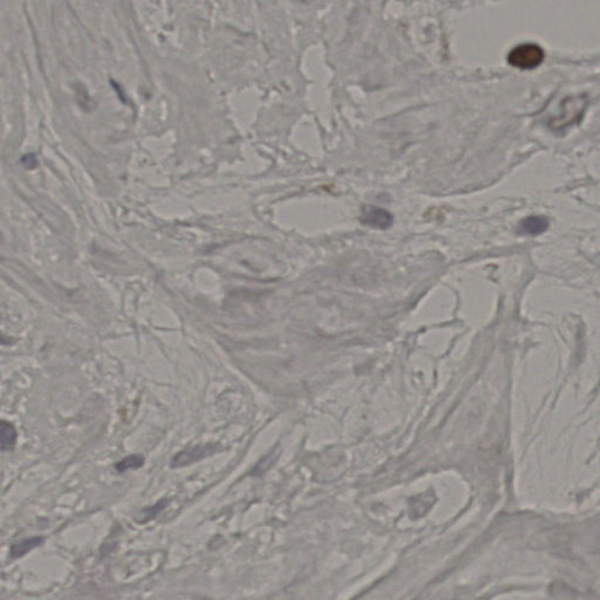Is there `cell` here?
I'll list each match as a JSON object with an SVG mask.
<instances>
[{"mask_svg": "<svg viewBox=\"0 0 600 600\" xmlns=\"http://www.w3.org/2000/svg\"><path fill=\"white\" fill-rule=\"evenodd\" d=\"M168 504V500H160L156 505H153V507L148 508L147 510H144V520H147L151 517L156 516L160 511L164 510L166 505Z\"/></svg>", "mask_w": 600, "mask_h": 600, "instance_id": "10", "label": "cell"}, {"mask_svg": "<svg viewBox=\"0 0 600 600\" xmlns=\"http://www.w3.org/2000/svg\"><path fill=\"white\" fill-rule=\"evenodd\" d=\"M543 48L537 43H520L508 54V63L518 70H534L543 63Z\"/></svg>", "mask_w": 600, "mask_h": 600, "instance_id": "2", "label": "cell"}, {"mask_svg": "<svg viewBox=\"0 0 600 600\" xmlns=\"http://www.w3.org/2000/svg\"><path fill=\"white\" fill-rule=\"evenodd\" d=\"M587 106H589V99L586 95L567 97L560 104L559 113L552 117L549 122L550 127L552 129L562 130L570 127L572 124H578L582 120Z\"/></svg>", "mask_w": 600, "mask_h": 600, "instance_id": "1", "label": "cell"}, {"mask_svg": "<svg viewBox=\"0 0 600 600\" xmlns=\"http://www.w3.org/2000/svg\"><path fill=\"white\" fill-rule=\"evenodd\" d=\"M18 433L10 421L0 420V449L12 450L17 444Z\"/></svg>", "mask_w": 600, "mask_h": 600, "instance_id": "7", "label": "cell"}, {"mask_svg": "<svg viewBox=\"0 0 600 600\" xmlns=\"http://www.w3.org/2000/svg\"><path fill=\"white\" fill-rule=\"evenodd\" d=\"M276 459H277V451H274V453L269 454V455H267L265 459H263V460L260 461L259 464H258L257 467H256V469H255L254 473H256V475H258V473H263L264 471H267V469H269V468L272 466V464H274V460H276Z\"/></svg>", "mask_w": 600, "mask_h": 600, "instance_id": "9", "label": "cell"}, {"mask_svg": "<svg viewBox=\"0 0 600 600\" xmlns=\"http://www.w3.org/2000/svg\"><path fill=\"white\" fill-rule=\"evenodd\" d=\"M12 343H14V338L9 337V336H6V334L0 331V345L9 346V345H12Z\"/></svg>", "mask_w": 600, "mask_h": 600, "instance_id": "11", "label": "cell"}, {"mask_svg": "<svg viewBox=\"0 0 600 600\" xmlns=\"http://www.w3.org/2000/svg\"><path fill=\"white\" fill-rule=\"evenodd\" d=\"M547 227H549V220L547 217L536 215V216L527 217L520 222V234L530 235V236H537V235L545 232Z\"/></svg>", "mask_w": 600, "mask_h": 600, "instance_id": "5", "label": "cell"}, {"mask_svg": "<svg viewBox=\"0 0 600 600\" xmlns=\"http://www.w3.org/2000/svg\"><path fill=\"white\" fill-rule=\"evenodd\" d=\"M144 464V457L142 455H129V456L124 457V460H121L120 462H117L115 464V469L119 473H124V471L142 467Z\"/></svg>", "mask_w": 600, "mask_h": 600, "instance_id": "8", "label": "cell"}, {"mask_svg": "<svg viewBox=\"0 0 600 600\" xmlns=\"http://www.w3.org/2000/svg\"><path fill=\"white\" fill-rule=\"evenodd\" d=\"M43 543V537H31V538H25V540H19V542H14L11 545V558L16 559V558L23 557L25 555L34 550L36 547H41Z\"/></svg>", "mask_w": 600, "mask_h": 600, "instance_id": "6", "label": "cell"}, {"mask_svg": "<svg viewBox=\"0 0 600 600\" xmlns=\"http://www.w3.org/2000/svg\"><path fill=\"white\" fill-rule=\"evenodd\" d=\"M220 450L218 444H203V446H195V447L187 448L177 453L173 457L171 462V468H182L197 464L207 457L214 455Z\"/></svg>", "mask_w": 600, "mask_h": 600, "instance_id": "3", "label": "cell"}, {"mask_svg": "<svg viewBox=\"0 0 600 600\" xmlns=\"http://www.w3.org/2000/svg\"><path fill=\"white\" fill-rule=\"evenodd\" d=\"M360 220L368 227L386 230L392 227L394 220L393 215L390 214V211L385 210L382 208L367 205L363 209Z\"/></svg>", "mask_w": 600, "mask_h": 600, "instance_id": "4", "label": "cell"}]
</instances>
